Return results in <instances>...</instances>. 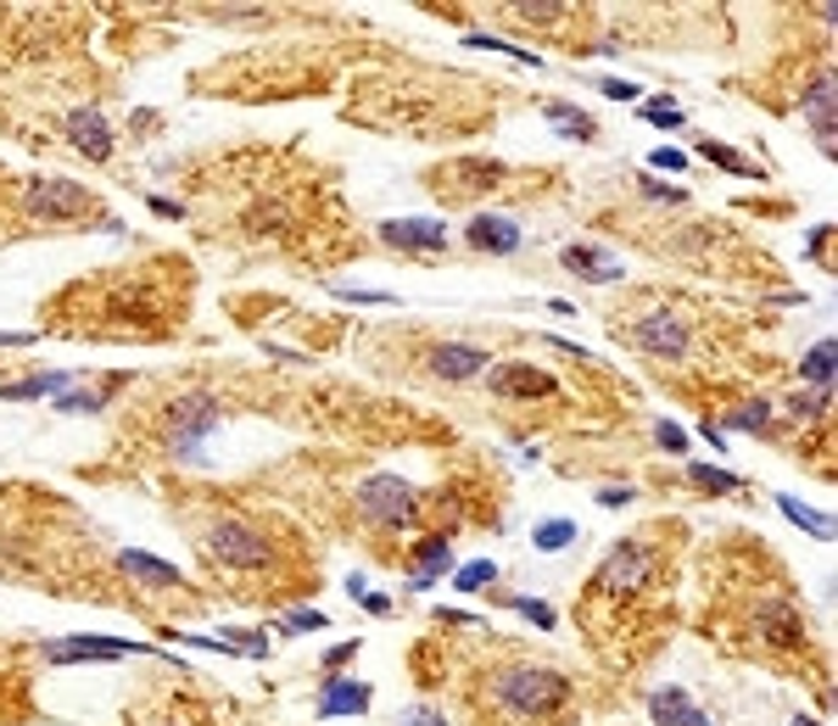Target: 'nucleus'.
<instances>
[{
  "instance_id": "nucleus-1",
  "label": "nucleus",
  "mask_w": 838,
  "mask_h": 726,
  "mask_svg": "<svg viewBox=\"0 0 838 726\" xmlns=\"http://www.w3.org/2000/svg\"><path fill=\"white\" fill-rule=\"evenodd\" d=\"M492 699L515 715H554L570 699V682L559 671H543V665H515L504 676H492Z\"/></svg>"
},
{
  "instance_id": "nucleus-2",
  "label": "nucleus",
  "mask_w": 838,
  "mask_h": 726,
  "mask_svg": "<svg viewBox=\"0 0 838 726\" xmlns=\"http://www.w3.org/2000/svg\"><path fill=\"white\" fill-rule=\"evenodd\" d=\"M168 447L179 453V458H190V464H202V442L224 425V408H218V397H207V392H185V397H174L168 403Z\"/></svg>"
},
{
  "instance_id": "nucleus-3",
  "label": "nucleus",
  "mask_w": 838,
  "mask_h": 726,
  "mask_svg": "<svg viewBox=\"0 0 838 726\" xmlns=\"http://www.w3.org/2000/svg\"><path fill=\"white\" fill-rule=\"evenodd\" d=\"M207 559L218 564V570H263L275 559V548H269V537H263L257 525H246V520H218L213 531H207Z\"/></svg>"
},
{
  "instance_id": "nucleus-4",
  "label": "nucleus",
  "mask_w": 838,
  "mask_h": 726,
  "mask_svg": "<svg viewBox=\"0 0 838 726\" xmlns=\"http://www.w3.org/2000/svg\"><path fill=\"white\" fill-rule=\"evenodd\" d=\"M649 576H655L649 543H615V548H609V559L598 564L593 593L598 598H632V593H643V582H649Z\"/></svg>"
},
{
  "instance_id": "nucleus-5",
  "label": "nucleus",
  "mask_w": 838,
  "mask_h": 726,
  "mask_svg": "<svg viewBox=\"0 0 838 726\" xmlns=\"http://www.w3.org/2000/svg\"><path fill=\"white\" fill-rule=\"evenodd\" d=\"M353 504H358V514L369 525H408L419 514V492L408 481H397V475H369V481H358Z\"/></svg>"
},
{
  "instance_id": "nucleus-6",
  "label": "nucleus",
  "mask_w": 838,
  "mask_h": 726,
  "mask_svg": "<svg viewBox=\"0 0 838 726\" xmlns=\"http://www.w3.org/2000/svg\"><path fill=\"white\" fill-rule=\"evenodd\" d=\"M28 213L46 224H67L90 213V190L79 179H34L28 184Z\"/></svg>"
},
{
  "instance_id": "nucleus-7",
  "label": "nucleus",
  "mask_w": 838,
  "mask_h": 726,
  "mask_svg": "<svg viewBox=\"0 0 838 726\" xmlns=\"http://www.w3.org/2000/svg\"><path fill=\"white\" fill-rule=\"evenodd\" d=\"M754 626H760V642L783 648V654L805 648V621H799V609H793L783 593H766V598L754 603Z\"/></svg>"
},
{
  "instance_id": "nucleus-8",
  "label": "nucleus",
  "mask_w": 838,
  "mask_h": 726,
  "mask_svg": "<svg viewBox=\"0 0 838 726\" xmlns=\"http://www.w3.org/2000/svg\"><path fill=\"white\" fill-rule=\"evenodd\" d=\"M145 654V642H124V637H56L46 642L51 665H73V660H129Z\"/></svg>"
},
{
  "instance_id": "nucleus-9",
  "label": "nucleus",
  "mask_w": 838,
  "mask_h": 726,
  "mask_svg": "<svg viewBox=\"0 0 838 726\" xmlns=\"http://www.w3.org/2000/svg\"><path fill=\"white\" fill-rule=\"evenodd\" d=\"M632 341L643 353H655V358H682L688 353V324H682L676 314H649V319L632 324Z\"/></svg>"
},
{
  "instance_id": "nucleus-10",
  "label": "nucleus",
  "mask_w": 838,
  "mask_h": 726,
  "mask_svg": "<svg viewBox=\"0 0 838 726\" xmlns=\"http://www.w3.org/2000/svg\"><path fill=\"white\" fill-rule=\"evenodd\" d=\"M465 241H470L475 252L509 257V252H520V224H515V218H504V213H475V218H470V229H465Z\"/></svg>"
},
{
  "instance_id": "nucleus-11",
  "label": "nucleus",
  "mask_w": 838,
  "mask_h": 726,
  "mask_svg": "<svg viewBox=\"0 0 838 726\" xmlns=\"http://www.w3.org/2000/svg\"><path fill=\"white\" fill-rule=\"evenodd\" d=\"M380 241H392L397 252H442L447 229L436 218H392V224H380Z\"/></svg>"
},
{
  "instance_id": "nucleus-12",
  "label": "nucleus",
  "mask_w": 838,
  "mask_h": 726,
  "mask_svg": "<svg viewBox=\"0 0 838 726\" xmlns=\"http://www.w3.org/2000/svg\"><path fill=\"white\" fill-rule=\"evenodd\" d=\"M67 140L79 145L90 163H106L112 157V129H106V118H101L96 106H73L67 112Z\"/></svg>"
},
{
  "instance_id": "nucleus-13",
  "label": "nucleus",
  "mask_w": 838,
  "mask_h": 726,
  "mask_svg": "<svg viewBox=\"0 0 838 726\" xmlns=\"http://www.w3.org/2000/svg\"><path fill=\"white\" fill-rule=\"evenodd\" d=\"M492 392L498 397H548L554 392V374L537 369V364H504V369H492Z\"/></svg>"
},
{
  "instance_id": "nucleus-14",
  "label": "nucleus",
  "mask_w": 838,
  "mask_h": 726,
  "mask_svg": "<svg viewBox=\"0 0 838 726\" xmlns=\"http://www.w3.org/2000/svg\"><path fill=\"white\" fill-rule=\"evenodd\" d=\"M559 263H564L570 275L593 280V285H615V280L626 275V263H621V257H609V252H598V246H564Z\"/></svg>"
},
{
  "instance_id": "nucleus-15",
  "label": "nucleus",
  "mask_w": 838,
  "mask_h": 726,
  "mask_svg": "<svg viewBox=\"0 0 838 726\" xmlns=\"http://www.w3.org/2000/svg\"><path fill=\"white\" fill-rule=\"evenodd\" d=\"M649 715H655V726H715L710 715H699L688 704L682 687H655V693H649Z\"/></svg>"
},
{
  "instance_id": "nucleus-16",
  "label": "nucleus",
  "mask_w": 838,
  "mask_h": 726,
  "mask_svg": "<svg viewBox=\"0 0 838 726\" xmlns=\"http://www.w3.org/2000/svg\"><path fill=\"white\" fill-rule=\"evenodd\" d=\"M369 710V682H353V676H330L325 693H319V715H364Z\"/></svg>"
},
{
  "instance_id": "nucleus-17",
  "label": "nucleus",
  "mask_w": 838,
  "mask_h": 726,
  "mask_svg": "<svg viewBox=\"0 0 838 726\" xmlns=\"http://www.w3.org/2000/svg\"><path fill=\"white\" fill-rule=\"evenodd\" d=\"M431 374H436V380L486 374V353H481V347H436V353H431Z\"/></svg>"
},
{
  "instance_id": "nucleus-18",
  "label": "nucleus",
  "mask_w": 838,
  "mask_h": 726,
  "mask_svg": "<svg viewBox=\"0 0 838 726\" xmlns=\"http://www.w3.org/2000/svg\"><path fill=\"white\" fill-rule=\"evenodd\" d=\"M811 129H816V145L827 151V157H833V73L822 67L816 73V85H811Z\"/></svg>"
},
{
  "instance_id": "nucleus-19",
  "label": "nucleus",
  "mask_w": 838,
  "mask_h": 726,
  "mask_svg": "<svg viewBox=\"0 0 838 726\" xmlns=\"http://www.w3.org/2000/svg\"><path fill=\"white\" fill-rule=\"evenodd\" d=\"M73 392V374L67 369H51V374H34V380H17V386H0L7 403H34V397H62Z\"/></svg>"
},
{
  "instance_id": "nucleus-20",
  "label": "nucleus",
  "mask_w": 838,
  "mask_h": 726,
  "mask_svg": "<svg viewBox=\"0 0 838 726\" xmlns=\"http://www.w3.org/2000/svg\"><path fill=\"white\" fill-rule=\"evenodd\" d=\"M124 570H129V576H140V582H151V587H185V570L179 564H163V559H151L140 548L124 553Z\"/></svg>"
},
{
  "instance_id": "nucleus-21",
  "label": "nucleus",
  "mask_w": 838,
  "mask_h": 726,
  "mask_svg": "<svg viewBox=\"0 0 838 726\" xmlns=\"http://www.w3.org/2000/svg\"><path fill=\"white\" fill-rule=\"evenodd\" d=\"M453 564V548H447V537H426L414 548V587H431L442 570Z\"/></svg>"
},
{
  "instance_id": "nucleus-22",
  "label": "nucleus",
  "mask_w": 838,
  "mask_h": 726,
  "mask_svg": "<svg viewBox=\"0 0 838 726\" xmlns=\"http://www.w3.org/2000/svg\"><path fill=\"white\" fill-rule=\"evenodd\" d=\"M543 112H548V124H554V129H559L564 140H593V135H598V124L587 118V112H576V106H564V101H548Z\"/></svg>"
},
{
  "instance_id": "nucleus-23",
  "label": "nucleus",
  "mask_w": 838,
  "mask_h": 726,
  "mask_svg": "<svg viewBox=\"0 0 838 726\" xmlns=\"http://www.w3.org/2000/svg\"><path fill=\"white\" fill-rule=\"evenodd\" d=\"M777 509L799 525V531H811V537L816 543H833V520L827 514H816V509H805V504H799V498H788V492H783V498H777Z\"/></svg>"
},
{
  "instance_id": "nucleus-24",
  "label": "nucleus",
  "mask_w": 838,
  "mask_h": 726,
  "mask_svg": "<svg viewBox=\"0 0 838 726\" xmlns=\"http://www.w3.org/2000/svg\"><path fill=\"white\" fill-rule=\"evenodd\" d=\"M799 374H805L816 392H827L833 386V341H816V347L805 353V364H799Z\"/></svg>"
},
{
  "instance_id": "nucleus-25",
  "label": "nucleus",
  "mask_w": 838,
  "mask_h": 726,
  "mask_svg": "<svg viewBox=\"0 0 838 726\" xmlns=\"http://www.w3.org/2000/svg\"><path fill=\"white\" fill-rule=\"evenodd\" d=\"M699 151H704V157H710L715 168H727V174H738V179H760V168H754V163H744L733 145H721V140H704Z\"/></svg>"
},
{
  "instance_id": "nucleus-26",
  "label": "nucleus",
  "mask_w": 838,
  "mask_h": 726,
  "mask_svg": "<svg viewBox=\"0 0 838 726\" xmlns=\"http://www.w3.org/2000/svg\"><path fill=\"white\" fill-rule=\"evenodd\" d=\"M531 543H537V553H559V548L576 543V525H570V520H543Z\"/></svg>"
},
{
  "instance_id": "nucleus-27",
  "label": "nucleus",
  "mask_w": 838,
  "mask_h": 726,
  "mask_svg": "<svg viewBox=\"0 0 838 726\" xmlns=\"http://www.w3.org/2000/svg\"><path fill=\"white\" fill-rule=\"evenodd\" d=\"M465 46H470V51H498V56H515V62H525V67H537V56L520 51V46H509V40H498V34H470Z\"/></svg>"
},
{
  "instance_id": "nucleus-28",
  "label": "nucleus",
  "mask_w": 838,
  "mask_h": 726,
  "mask_svg": "<svg viewBox=\"0 0 838 726\" xmlns=\"http://www.w3.org/2000/svg\"><path fill=\"white\" fill-rule=\"evenodd\" d=\"M492 582H498V564H492V559H475V564L459 570V593H481V587H492Z\"/></svg>"
},
{
  "instance_id": "nucleus-29",
  "label": "nucleus",
  "mask_w": 838,
  "mask_h": 726,
  "mask_svg": "<svg viewBox=\"0 0 838 726\" xmlns=\"http://www.w3.org/2000/svg\"><path fill=\"white\" fill-rule=\"evenodd\" d=\"M643 118H649L655 129H682V106L671 95H655L649 106H643Z\"/></svg>"
},
{
  "instance_id": "nucleus-30",
  "label": "nucleus",
  "mask_w": 838,
  "mask_h": 726,
  "mask_svg": "<svg viewBox=\"0 0 838 726\" xmlns=\"http://www.w3.org/2000/svg\"><path fill=\"white\" fill-rule=\"evenodd\" d=\"M637 190H643L649 202H688V190H682V184H665V179H655V174H637Z\"/></svg>"
},
{
  "instance_id": "nucleus-31",
  "label": "nucleus",
  "mask_w": 838,
  "mask_h": 726,
  "mask_svg": "<svg viewBox=\"0 0 838 726\" xmlns=\"http://www.w3.org/2000/svg\"><path fill=\"white\" fill-rule=\"evenodd\" d=\"M766 419H772V403H744V408L727 419V425H733V431H766Z\"/></svg>"
},
{
  "instance_id": "nucleus-32",
  "label": "nucleus",
  "mask_w": 838,
  "mask_h": 726,
  "mask_svg": "<svg viewBox=\"0 0 838 726\" xmlns=\"http://www.w3.org/2000/svg\"><path fill=\"white\" fill-rule=\"evenodd\" d=\"M504 603H509V609H520L525 621H537L543 632H554V609H548L543 598H504Z\"/></svg>"
},
{
  "instance_id": "nucleus-33",
  "label": "nucleus",
  "mask_w": 838,
  "mask_h": 726,
  "mask_svg": "<svg viewBox=\"0 0 838 726\" xmlns=\"http://www.w3.org/2000/svg\"><path fill=\"white\" fill-rule=\"evenodd\" d=\"M688 475H694L704 492H733V486H738V475H727V470H710V464H688Z\"/></svg>"
},
{
  "instance_id": "nucleus-34",
  "label": "nucleus",
  "mask_w": 838,
  "mask_h": 726,
  "mask_svg": "<svg viewBox=\"0 0 838 726\" xmlns=\"http://www.w3.org/2000/svg\"><path fill=\"white\" fill-rule=\"evenodd\" d=\"M280 632H325V615L319 609H291V615L280 621Z\"/></svg>"
},
{
  "instance_id": "nucleus-35",
  "label": "nucleus",
  "mask_w": 838,
  "mask_h": 726,
  "mask_svg": "<svg viewBox=\"0 0 838 726\" xmlns=\"http://www.w3.org/2000/svg\"><path fill=\"white\" fill-rule=\"evenodd\" d=\"M106 403V392H62V408L67 413H96Z\"/></svg>"
},
{
  "instance_id": "nucleus-36",
  "label": "nucleus",
  "mask_w": 838,
  "mask_h": 726,
  "mask_svg": "<svg viewBox=\"0 0 838 726\" xmlns=\"http://www.w3.org/2000/svg\"><path fill=\"white\" fill-rule=\"evenodd\" d=\"M660 447H671V453H688V431H682V425H671V419H660Z\"/></svg>"
},
{
  "instance_id": "nucleus-37",
  "label": "nucleus",
  "mask_w": 838,
  "mask_h": 726,
  "mask_svg": "<svg viewBox=\"0 0 838 726\" xmlns=\"http://www.w3.org/2000/svg\"><path fill=\"white\" fill-rule=\"evenodd\" d=\"M649 163H655V168H671V174H682V168H688V151H676V145H660Z\"/></svg>"
},
{
  "instance_id": "nucleus-38",
  "label": "nucleus",
  "mask_w": 838,
  "mask_h": 726,
  "mask_svg": "<svg viewBox=\"0 0 838 726\" xmlns=\"http://www.w3.org/2000/svg\"><path fill=\"white\" fill-rule=\"evenodd\" d=\"M598 90H604V95H609V101H643V90H637V85H632V79H604V85H598Z\"/></svg>"
},
{
  "instance_id": "nucleus-39",
  "label": "nucleus",
  "mask_w": 838,
  "mask_h": 726,
  "mask_svg": "<svg viewBox=\"0 0 838 726\" xmlns=\"http://www.w3.org/2000/svg\"><path fill=\"white\" fill-rule=\"evenodd\" d=\"M598 504H604V509H626V504H632V486H604Z\"/></svg>"
},
{
  "instance_id": "nucleus-40",
  "label": "nucleus",
  "mask_w": 838,
  "mask_h": 726,
  "mask_svg": "<svg viewBox=\"0 0 838 726\" xmlns=\"http://www.w3.org/2000/svg\"><path fill=\"white\" fill-rule=\"evenodd\" d=\"M408 726H447V715H442V710H414Z\"/></svg>"
},
{
  "instance_id": "nucleus-41",
  "label": "nucleus",
  "mask_w": 838,
  "mask_h": 726,
  "mask_svg": "<svg viewBox=\"0 0 838 726\" xmlns=\"http://www.w3.org/2000/svg\"><path fill=\"white\" fill-rule=\"evenodd\" d=\"M151 213H163V218H185V207H179V202H168V196H151Z\"/></svg>"
},
{
  "instance_id": "nucleus-42",
  "label": "nucleus",
  "mask_w": 838,
  "mask_h": 726,
  "mask_svg": "<svg viewBox=\"0 0 838 726\" xmlns=\"http://www.w3.org/2000/svg\"><path fill=\"white\" fill-rule=\"evenodd\" d=\"M364 609H369V615H392V598H380V593H364Z\"/></svg>"
},
{
  "instance_id": "nucleus-43",
  "label": "nucleus",
  "mask_w": 838,
  "mask_h": 726,
  "mask_svg": "<svg viewBox=\"0 0 838 726\" xmlns=\"http://www.w3.org/2000/svg\"><path fill=\"white\" fill-rule=\"evenodd\" d=\"M793 726H822V721H805V715H793Z\"/></svg>"
}]
</instances>
